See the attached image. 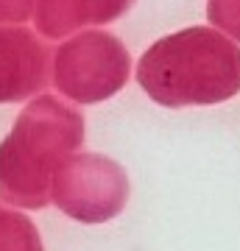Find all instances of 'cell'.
Wrapping results in <instances>:
<instances>
[{
	"label": "cell",
	"mask_w": 240,
	"mask_h": 251,
	"mask_svg": "<svg viewBox=\"0 0 240 251\" xmlns=\"http://www.w3.org/2000/svg\"><path fill=\"white\" fill-rule=\"evenodd\" d=\"M207 17L213 25H218L223 34L235 36L240 42V0H210Z\"/></svg>",
	"instance_id": "5b68a950"
},
{
	"label": "cell",
	"mask_w": 240,
	"mask_h": 251,
	"mask_svg": "<svg viewBox=\"0 0 240 251\" xmlns=\"http://www.w3.org/2000/svg\"><path fill=\"white\" fill-rule=\"evenodd\" d=\"M134 0H64L53 6V14L42 20V31L48 36H62L73 28H81L87 23H109L132 9Z\"/></svg>",
	"instance_id": "277c9868"
},
{
	"label": "cell",
	"mask_w": 240,
	"mask_h": 251,
	"mask_svg": "<svg viewBox=\"0 0 240 251\" xmlns=\"http://www.w3.org/2000/svg\"><path fill=\"white\" fill-rule=\"evenodd\" d=\"M129 196V181L123 168L107 156H76L67 159L62 173V190L53 193L64 212L70 218L98 224L117 215Z\"/></svg>",
	"instance_id": "3957f363"
},
{
	"label": "cell",
	"mask_w": 240,
	"mask_h": 251,
	"mask_svg": "<svg viewBox=\"0 0 240 251\" xmlns=\"http://www.w3.org/2000/svg\"><path fill=\"white\" fill-rule=\"evenodd\" d=\"M137 81L162 106H207L240 92V48L215 28H185L154 42Z\"/></svg>",
	"instance_id": "6da1fadb"
},
{
	"label": "cell",
	"mask_w": 240,
	"mask_h": 251,
	"mask_svg": "<svg viewBox=\"0 0 240 251\" xmlns=\"http://www.w3.org/2000/svg\"><path fill=\"white\" fill-rule=\"evenodd\" d=\"M129 78V53L112 34H84L64 45L59 84L73 100L95 103L115 95Z\"/></svg>",
	"instance_id": "7a4b0ae2"
}]
</instances>
